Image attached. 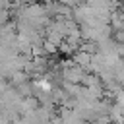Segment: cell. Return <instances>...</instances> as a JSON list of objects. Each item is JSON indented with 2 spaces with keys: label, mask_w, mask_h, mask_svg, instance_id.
<instances>
[{
  "label": "cell",
  "mask_w": 124,
  "mask_h": 124,
  "mask_svg": "<svg viewBox=\"0 0 124 124\" xmlns=\"http://www.w3.org/2000/svg\"><path fill=\"white\" fill-rule=\"evenodd\" d=\"M10 19V10H0V25Z\"/></svg>",
  "instance_id": "obj_4"
},
{
  "label": "cell",
  "mask_w": 124,
  "mask_h": 124,
  "mask_svg": "<svg viewBox=\"0 0 124 124\" xmlns=\"http://www.w3.org/2000/svg\"><path fill=\"white\" fill-rule=\"evenodd\" d=\"M76 2H87V0H76Z\"/></svg>",
  "instance_id": "obj_5"
},
{
  "label": "cell",
  "mask_w": 124,
  "mask_h": 124,
  "mask_svg": "<svg viewBox=\"0 0 124 124\" xmlns=\"http://www.w3.org/2000/svg\"><path fill=\"white\" fill-rule=\"evenodd\" d=\"M8 79H10V85H19V83H23V81H27L29 79V74L27 72H23V70H16V72H12L10 76H8Z\"/></svg>",
  "instance_id": "obj_2"
},
{
  "label": "cell",
  "mask_w": 124,
  "mask_h": 124,
  "mask_svg": "<svg viewBox=\"0 0 124 124\" xmlns=\"http://www.w3.org/2000/svg\"><path fill=\"white\" fill-rule=\"evenodd\" d=\"M72 56H74V64H78L79 68H83L85 72H89V60H91V54L89 52L78 48V50L72 52Z\"/></svg>",
  "instance_id": "obj_1"
},
{
  "label": "cell",
  "mask_w": 124,
  "mask_h": 124,
  "mask_svg": "<svg viewBox=\"0 0 124 124\" xmlns=\"http://www.w3.org/2000/svg\"><path fill=\"white\" fill-rule=\"evenodd\" d=\"M41 46H43V52H45V56H48V54H56V52H58V46H56L54 43L46 41V39H43Z\"/></svg>",
  "instance_id": "obj_3"
}]
</instances>
